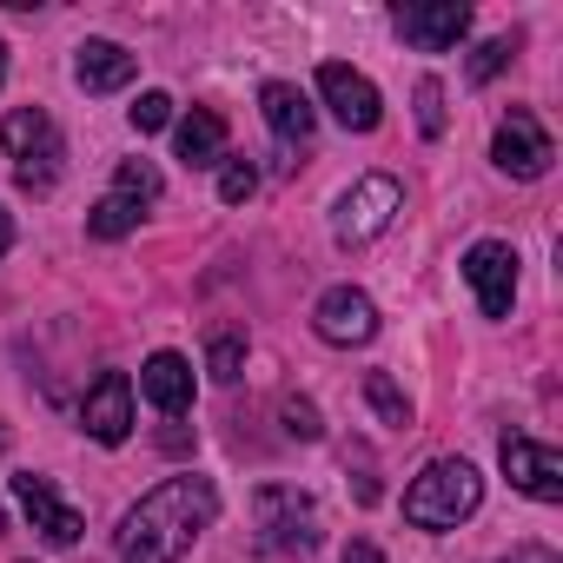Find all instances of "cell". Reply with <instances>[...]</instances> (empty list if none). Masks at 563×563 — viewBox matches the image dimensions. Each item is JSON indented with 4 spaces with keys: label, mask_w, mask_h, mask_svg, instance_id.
I'll return each mask as SVG.
<instances>
[{
    "label": "cell",
    "mask_w": 563,
    "mask_h": 563,
    "mask_svg": "<svg viewBox=\"0 0 563 563\" xmlns=\"http://www.w3.org/2000/svg\"><path fill=\"white\" fill-rule=\"evenodd\" d=\"M219 517V490L212 477H166L153 484L126 523H120V556L126 563H179L192 550V537Z\"/></svg>",
    "instance_id": "1"
},
{
    "label": "cell",
    "mask_w": 563,
    "mask_h": 563,
    "mask_svg": "<svg viewBox=\"0 0 563 563\" xmlns=\"http://www.w3.org/2000/svg\"><path fill=\"white\" fill-rule=\"evenodd\" d=\"M477 504H484V477H477L464 457H431V464L411 477V490H405V517H411L418 530H451V523H464Z\"/></svg>",
    "instance_id": "2"
},
{
    "label": "cell",
    "mask_w": 563,
    "mask_h": 563,
    "mask_svg": "<svg viewBox=\"0 0 563 563\" xmlns=\"http://www.w3.org/2000/svg\"><path fill=\"white\" fill-rule=\"evenodd\" d=\"M0 146L14 153V179H21L27 192H54V179H60V159H67L54 113H41V107H21V113H8V120H0Z\"/></svg>",
    "instance_id": "3"
},
{
    "label": "cell",
    "mask_w": 563,
    "mask_h": 563,
    "mask_svg": "<svg viewBox=\"0 0 563 563\" xmlns=\"http://www.w3.org/2000/svg\"><path fill=\"white\" fill-rule=\"evenodd\" d=\"M252 523H258V543L265 550H312L319 543V510L292 484H265L252 497Z\"/></svg>",
    "instance_id": "4"
},
{
    "label": "cell",
    "mask_w": 563,
    "mask_h": 563,
    "mask_svg": "<svg viewBox=\"0 0 563 563\" xmlns=\"http://www.w3.org/2000/svg\"><path fill=\"white\" fill-rule=\"evenodd\" d=\"M319 93H325V107H332V120H339L345 133H372V126L385 120L378 87H372L358 67H345V60H325V67H319Z\"/></svg>",
    "instance_id": "5"
},
{
    "label": "cell",
    "mask_w": 563,
    "mask_h": 563,
    "mask_svg": "<svg viewBox=\"0 0 563 563\" xmlns=\"http://www.w3.org/2000/svg\"><path fill=\"white\" fill-rule=\"evenodd\" d=\"M490 159L510 173V179H543L550 173V159H556V146H550V133L537 126V113L530 107H510V120L497 126V140H490Z\"/></svg>",
    "instance_id": "6"
},
{
    "label": "cell",
    "mask_w": 563,
    "mask_h": 563,
    "mask_svg": "<svg viewBox=\"0 0 563 563\" xmlns=\"http://www.w3.org/2000/svg\"><path fill=\"white\" fill-rule=\"evenodd\" d=\"M405 206V192H398V179H385V173H372V179H358L345 199H339V239L345 245H365V239H378L385 225H391V212Z\"/></svg>",
    "instance_id": "7"
},
{
    "label": "cell",
    "mask_w": 563,
    "mask_h": 563,
    "mask_svg": "<svg viewBox=\"0 0 563 563\" xmlns=\"http://www.w3.org/2000/svg\"><path fill=\"white\" fill-rule=\"evenodd\" d=\"M464 278L477 286L484 319H504V312L517 306V252H510L504 239H477V245L464 252Z\"/></svg>",
    "instance_id": "8"
},
{
    "label": "cell",
    "mask_w": 563,
    "mask_h": 563,
    "mask_svg": "<svg viewBox=\"0 0 563 563\" xmlns=\"http://www.w3.org/2000/svg\"><path fill=\"white\" fill-rule=\"evenodd\" d=\"M80 424L100 444H126L133 438V378L126 372H100L87 385V398H80Z\"/></svg>",
    "instance_id": "9"
},
{
    "label": "cell",
    "mask_w": 563,
    "mask_h": 563,
    "mask_svg": "<svg viewBox=\"0 0 563 563\" xmlns=\"http://www.w3.org/2000/svg\"><path fill=\"white\" fill-rule=\"evenodd\" d=\"M14 497H21L27 523H34L47 543H60V550H67V543H80V530H87V523H80V510H74V504L54 490V477H34V471H21V477H14Z\"/></svg>",
    "instance_id": "10"
},
{
    "label": "cell",
    "mask_w": 563,
    "mask_h": 563,
    "mask_svg": "<svg viewBox=\"0 0 563 563\" xmlns=\"http://www.w3.org/2000/svg\"><path fill=\"white\" fill-rule=\"evenodd\" d=\"M312 325H319L325 345H372V339H378V312H372V299L352 292V286H332V292L312 306Z\"/></svg>",
    "instance_id": "11"
},
{
    "label": "cell",
    "mask_w": 563,
    "mask_h": 563,
    "mask_svg": "<svg viewBox=\"0 0 563 563\" xmlns=\"http://www.w3.org/2000/svg\"><path fill=\"white\" fill-rule=\"evenodd\" d=\"M504 471H510V484L523 490V497H537V504H556L563 497V457L550 451V444H537V438H504Z\"/></svg>",
    "instance_id": "12"
},
{
    "label": "cell",
    "mask_w": 563,
    "mask_h": 563,
    "mask_svg": "<svg viewBox=\"0 0 563 563\" xmlns=\"http://www.w3.org/2000/svg\"><path fill=\"white\" fill-rule=\"evenodd\" d=\"M398 34H405L418 54H451V47L471 34V8H457V0H438V8L411 0V8H398Z\"/></svg>",
    "instance_id": "13"
},
{
    "label": "cell",
    "mask_w": 563,
    "mask_h": 563,
    "mask_svg": "<svg viewBox=\"0 0 563 563\" xmlns=\"http://www.w3.org/2000/svg\"><path fill=\"white\" fill-rule=\"evenodd\" d=\"M258 113L278 133V146H306L312 140V100L299 87H286V80H265L258 87Z\"/></svg>",
    "instance_id": "14"
},
{
    "label": "cell",
    "mask_w": 563,
    "mask_h": 563,
    "mask_svg": "<svg viewBox=\"0 0 563 563\" xmlns=\"http://www.w3.org/2000/svg\"><path fill=\"white\" fill-rule=\"evenodd\" d=\"M140 391L166 411V418H186L192 411V365L179 352H153L146 372H140Z\"/></svg>",
    "instance_id": "15"
},
{
    "label": "cell",
    "mask_w": 563,
    "mask_h": 563,
    "mask_svg": "<svg viewBox=\"0 0 563 563\" xmlns=\"http://www.w3.org/2000/svg\"><path fill=\"white\" fill-rule=\"evenodd\" d=\"M74 74H80V87H87V93H120V87L133 80V54H126V47H113V41H87V47H80V60H74Z\"/></svg>",
    "instance_id": "16"
},
{
    "label": "cell",
    "mask_w": 563,
    "mask_h": 563,
    "mask_svg": "<svg viewBox=\"0 0 563 563\" xmlns=\"http://www.w3.org/2000/svg\"><path fill=\"white\" fill-rule=\"evenodd\" d=\"M173 146H179L186 166H219V159H225V120H219L212 107H192V113L179 120Z\"/></svg>",
    "instance_id": "17"
},
{
    "label": "cell",
    "mask_w": 563,
    "mask_h": 563,
    "mask_svg": "<svg viewBox=\"0 0 563 563\" xmlns=\"http://www.w3.org/2000/svg\"><path fill=\"white\" fill-rule=\"evenodd\" d=\"M140 206H146V199H133V192H107V199L87 212V232H93V239H126V232L140 225Z\"/></svg>",
    "instance_id": "18"
},
{
    "label": "cell",
    "mask_w": 563,
    "mask_h": 563,
    "mask_svg": "<svg viewBox=\"0 0 563 563\" xmlns=\"http://www.w3.org/2000/svg\"><path fill=\"white\" fill-rule=\"evenodd\" d=\"M365 398H372V411H378L391 431H411V398H405L385 372H372V378H365Z\"/></svg>",
    "instance_id": "19"
},
{
    "label": "cell",
    "mask_w": 563,
    "mask_h": 563,
    "mask_svg": "<svg viewBox=\"0 0 563 563\" xmlns=\"http://www.w3.org/2000/svg\"><path fill=\"white\" fill-rule=\"evenodd\" d=\"M206 372H212L219 385H232V378L245 372V332H212V345H206Z\"/></svg>",
    "instance_id": "20"
},
{
    "label": "cell",
    "mask_w": 563,
    "mask_h": 563,
    "mask_svg": "<svg viewBox=\"0 0 563 563\" xmlns=\"http://www.w3.org/2000/svg\"><path fill=\"white\" fill-rule=\"evenodd\" d=\"M411 100H418V133L438 140V133H444V87H438V80H418Z\"/></svg>",
    "instance_id": "21"
},
{
    "label": "cell",
    "mask_w": 563,
    "mask_h": 563,
    "mask_svg": "<svg viewBox=\"0 0 563 563\" xmlns=\"http://www.w3.org/2000/svg\"><path fill=\"white\" fill-rule=\"evenodd\" d=\"M113 192H133V199H159V173L146 166V159H120V179H113Z\"/></svg>",
    "instance_id": "22"
},
{
    "label": "cell",
    "mask_w": 563,
    "mask_h": 563,
    "mask_svg": "<svg viewBox=\"0 0 563 563\" xmlns=\"http://www.w3.org/2000/svg\"><path fill=\"white\" fill-rule=\"evenodd\" d=\"M252 192H258V173H252L245 159H225V173H219V199H225V206H245Z\"/></svg>",
    "instance_id": "23"
},
{
    "label": "cell",
    "mask_w": 563,
    "mask_h": 563,
    "mask_svg": "<svg viewBox=\"0 0 563 563\" xmlns=\"http://www.w3.org/2000/svg\"><path fill=\"white\" fill-rule=\"evenodd\" d=\"M278 418H286V438H319V405L312 398H286V405H278Z\"/></svg>",
    "instance_id": "24"
},
{
    "label": "cell",
    "mask_w": 563,
    "mask_h": 563,
    "mask_svg": "<svg viewBox=\"0 0 563 563\" xmlns=\"http://www.w3.org/2000/svg\"><path fill=\"white\" fill-rule=\"evenodd\" d=\"M504 67H510V41H490V47H477V54H471V80H477V87H484V80H497Z\"/></svg>",
    "instance_id": "25"
},
{
    "label": "cell",
    "mask_w": 563,
    "mask_h": 563,
    "mask_svg": "<svg viewBox=\"0 0 563 563\" xmlns=\"http://www.w3.org/2000/svg\"><path fill=\"white\" fill-rule=\"evenodd\" d=\"M166 120H173V100H166V93H140V107H133V126H140V133H159Z\"/></svg>",
    "instance_id": "26"
},
{
    "label": "cell",
    "mask_w": 563,
    "mask_h": 563,
    "mask_svg": "<svg viewBox=\"0 0 563 563\" xmlns=\"http://www.w3.org/2000/svg\"><path fill=\"white\" fill-rule=\"evenodd\" d=\"M345 563H385V556H378V543H365V537H352V543H345Z\"/></svg>",
    "instance_id": "27"
},
{
    "label": "cell",
    "mask_w": 563,
    "mask_h": 563,
    "mask_svg": "<svg viewBox=\"0 0 563 563\" xmlns=\"http://www.w3.org/2000/svg\"><path fill=\"white\" fill-rule=\"evenodd\" d=\"M504 563H556V550H543V543H523V550H510Z\"/></svg>",
    "instance_id": "28"
},
{
    "label": "cell",
    "mask_w": 563,
    "mask_h": 563,
    "mask_svg": "<svg viewBox=\"0 0 563 563\" xmlns=\"http://www.w3.org/2000/svg\"><path fill=\"white\" fill-rule=\"evenodd\" d=\"M8 245H14V219H8V212H0V252H8Z\"/></svg>",
    "instance_id": "29"
},
{
    "label": "cell",
    "mask_w": 563,
    "mask_h": 563,
    "mask_svg": "<svg viewBox=\"0 0 563 563\" xmlns=\"http://www.w3.org/2000/svg\"><path fill=\"white\" fill-rule=\"evenodd\" d=\"M0 80H8V47H0Z\"/></svg>",
    "instance_id": "30"
},
{
    "label": "cell",
    "mask_w": 563,
    "mask_h": 563,
    "mask_svg": "<svg viewBox=\"0 0 563 563\" xmlns=\"http://www.w3.org/2000/svg\"><path fill=\"white\" fill-rule=\"evenodd\" d=\"M0 537H8V517H0Z\"/></svg>",
    "instance_id": "31"
}]
</instances>
